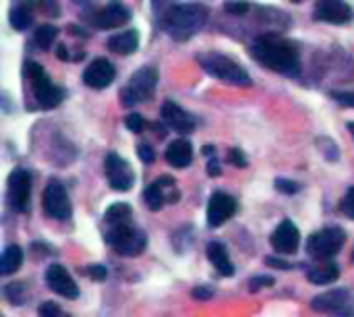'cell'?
<instances>
[{"mask_svg": "<svg viewBox=\"0 0 354 317\" xmlns=\"http://www.w3.org/2000/svg\"><path fill=\"white\" fill-rule=\"evenodd\" d=\"M272 284H274V278H270V276H257V278L251 280L249 289L255 293V291H259L261 287H272Z\"/></svg>", "mask_w": 354, "mask_h": 317, "instance_id": "f35d334b", "label": "cell"}, {"mask_svg": "<svg viewBox=\"0 0 354 317\" xmlns=\"http://www.w3.org/2000/svg\"><path fill=\"white\" fill-rule=\"evenodd\" d=\"M114 81V66L108 58H95L83 73V83L91 89H104Z\"/></svg>", "mask_w": 354, "mask_h": 317, "instance_id": "ac0fdd59", "label": "cell"}, {"mask_svg": "<svg viewBox=\"0 0 354 317\" xmlns=\"http://www.w3.org/2000/svg\"><path fill=\"white\" fill-rule=\"evenodd\" d=\"M348 129H351V133L354 135V123H351V125H348Z\"/></svg>", "mask_w": 354, "mask_h": 317, "instance_id": "f6af8a7d", "label": "cell"}, {"mask_svg": "<svg viewBox=\"0 0 354 317\" xmlns=\"http://www.w3.org/2000/svg\"><path fill=\"white\" fill-rule=\"evenodd\" d=\"M56 54H58V58H60V60H66V58H68V50H66V46H58Z\"/></svg>", "mask_w": 354, "mask_h": 317, "instance_id": "ee69618b", "label": "cell"}, {"mask_svg": "<svg viewBox=\"0 0 354 317\" xmlns=\"http://www.w3.org/2000/svg\"><path fill=\"white\" fill-rule=\"evenodd\" d=\"M35 4L39 6V10H41L44 15L58 17V2H56V0H35Z\"/></svg>", "mask_w": 354, "mask_h": 317, "instance_id": "d590c367", "label": "cell"}, {"mask_svg": "<svg viewBox=\"0 0 354 317\" xmlns=\"http://www.w3.org/2000/svg\"><path fill=\"white\" fill-rule=\"evenodd\" d=\"M139 46V33L137 29H127V31H118L108 39V48L110 52L118 54V56H129L137 50Z\"/></svg>", "mask_w": 354, "mask_h": 317, "instance_id": "d6986e66", "label": "cell"}, {"mask_svg": "<svg viewBox=\"0 0 354 317\" xmlns=\"http://www.w3.org/2000/svg\"><path fill=\"white\" fill-rule=\"evenodd\" d=\"M340 210L344 212L346 218L354 220V187H351L348 193L344 195V199H342V203H340Z\"/></svg>", "mask_w": 354, "mask_h": 317, "instance_id": "4dcf8cb0", "label": "cell"}, {"mask_svg": "<svg viewBox=\"0 0 354 317\" xmlns=\"http://www.w3.org/2000/svg\"><path fill=\"white\" fill-rule=\"evenodd\" d=\"M344 241H346V233L340 226H328L309 237L307 253L315 260H332L336 253H340Z\"/></svg>", "mask_w": 354, "mask_h": 317, "instance_id": "52a82bcc", "label": "cell"}, {"mask_svg": "<svg viewBox=\"0 0 354 317\" xmlns=\"http://www.w3.org/2000/svg\"><path fill=\"white\" fill-rule=\"evenodd\" d=\"M307 278H309L311 284H319V287L332 284V282H336V280L340 278V268H338L336 264H332V262L317 264L315 268H311V270L307 272Z\"/></svg>", "mask_w": 354, "mask_h": 317, "instance_id": "7402d4cb", "label": "cell"}, {"mask_svg": "<svg viewBox=\"0 0 354 317\" xmlns=\"http://www.w3.org/2000/svg\"><path fill=\"white\" fill-rule=\"evenodd\" d=\"M251 54L259 64H263L270 71L282 73V75H297L301 69L297 46L284 37L274 35V33L259 35L251 44Z\"/></svg>", "mask_w": 354, "mask_h": 317, "instance_id": "6da1fadb", "label": "cell"}, {"mask_svg": "<svg viewBox=\"0 0 354 317\" xmlns=\"http://www.w3.org/2000/svg\"><path fill=\"white\" fill-rule=\"evenodd\" d=\"M44 212L54 220H66L71 216V199L66 195V189L58 181H50L44 189L41 197Z\"/></svg>", "mask_w": 354, "mask_h": 317, "instance_id": "9c48e42d", "label": "cell"}, {"mask_svg": "<svg viewBox=\"0 0 354 317\" xmlns=\"http://www.w3.org/2000/svg\"><path fill=\"white\" fill-rule=\"evenodd\" d=\"M276 189L282 191V193H286V195H295L299 191V185L290 183L288 179H276Z\"/></svg>", "mask_w": 354, "mask_h": 317, "instance_id": "8d00e7d4", "label": "cell"}, {"mask_svg": "<svg viewBox=\"0 0 354 317\" xmlns=\"http://www.w3.org/2000/svg\"><path fill=\"white\" fill-rule=\"evenodd\" d=\"M353 262H354V251H353Z\"/></svg>", "mask_w": 354, "mask_h": 317, "instance_id": "c3c4849f", "label": "cell"}, {"mask_svg": "<svg viewBox=\"0 0 354 317\" xmlns=\"http://www.w3.org/2000/svg\"><path fill=\"white\" fill-rule=\"evenodd\" d=\"M162 120L166 123L168 129L180 133V135H187L195 129L197 120L193 114H189L187 110H183L178 104H174L172 100H166L162 104Z\"/></svg>", "mask_w": 354, "mask_h": 317, "instance_id": "9a60e30c", "label": "cell"}, {"mask_svg": "<svg viewBox=\"0 0 354 317\" xmlns=\"http://www.w3.org/2000/svg\"><path fill=\"white\" fill-rule=\"evenodd\" d=\"M266 264L272 266V268H282V270H288V268H290V264L280 262V260H276V257H266Z\"/></svg>", "mask_w": 354, "mask_h": 317, "instance_id": "b9f144b4", "label": "cell"}, {"mask_svg": "<svg viewBox=\"0 0 354 317\" xmlns=\"http://www.w3.org/2000/svg\"><path fill=\"white\" fill-rule=\"evenodd\" d=\"M33 21V12L27 4H21V6H15L10 10V25L17 29V31H25Z\"/></svg>", "mask_w": 354, "mask_h": 317, "instance_id": "484cf974", "label": "cell"}, {"mask_svg": "<svg viewBox=\"0 0 354 317\" xmlns=\"http://www.w3.org/2000/svg\"><path fill=\"white\" fill-rule=\"evenodd\" d=\"M4 297L10 305H23L25 303V284L23 282H10L4 287Z\"/></svg>", "mask_w": 354, "mask_h": 317, "instance_id": "83f0119b", "label": "cell"}, {"mask_svg": "<svg viewBox=\"0 0 354 317\" xmlns=\"http://www.w3.org/2000/svg\"><path fill=\"white\" fill-rule=\"evenodd\" d=\"M106 241L116 253H120L124 257H135V255L143 253L145 245H147L145 235L139 228H135L131 222L118 224V226H108Z\"/></svg>", "mask_w": 354, "mask_h": 317, "instance_id": "8992f818", "label": "cell"}, {"mask_svg": "<svg viewBox=\"0 0 354 317\" xmlns=\"http://www.w3.org/2000/svg\"><path fill=\"white\" fill-rule=\"evenodd\" d=\"M143 197H145L147 208H149L151 212H158V210L164 206V201H166V189H164V185H162L160 181H156L153 185H149V187L145 189Z\"/></svg>", "mask_w": 354, "mask_h": 317, "instance_id": "cb8c5ba5", "label": "cell"}, {"mask_svg": "<svg viewBox=\"0 0 354 317\" xmlns=\"http://www.w3.org/2000/svg\"><path fill=\"white\" fill-rule=\"evenodd\" d=\"M124 125H127V129H129L131 133H143L145 127H147L145 118H143L141 114H137V112H131V114L124 118Z\"/></svg>", "mask_w": 354, "mask_h": 317, "instance_id": "f1b7e54d", "label": "cell"}, {"mask_svg": "<svg viewBox=\"0 0 354 317\" xmlns=\"http://www.w3.org/2000/svg\"><path fill=\"white\" fill-rule=\"evenodd\" d=\"M272 247L282 253V255H292L297 253L299 249V241H301V235H299V228L295 226V222L290 220H284L278 224V228L274 230L272 235Z\"/></svg>", "mask_w": 354, "mask_h": 317, "instance_id": "e0dca14e", "label": "cell"}, {"mask_svg": "<svg viewBox=\"0 0 354 317\" xmlns=\"http://www.w3.org/2000/svg\"><path fill=\"white\" fill-rule=\"evenodd\" d=\"M31 195V174L27 170H15L8 179V203L15 212H25Z\"/></svg>", "mask_w": 354, "mask_h": 317, "instance_id": "7c38bea8", "label": "cell"}, {"mask_svg": "<svg viewBox=\"0 0 354 317\" xmlns=\"http://www.w3.org/2000/svg\"><path fill=\"white\" fill-rule=\"evenodd\" d=\"M228 162L234 164L236 168H245V166H247V158H245V154H243L239 147L228 150Z\"/></svg>", "mask_w": 354, "mask_h": 317, "instance_id": "836d02e7", "label": "cell"}, {"mask_svg": "<svg viewBox=\"0 0 354 317\" xmlns=\"http://www.w3.org/2000/svg\"><path fill=\"white\" fill-rule=\"evenodd\" d=\"M158 85V71L156 66H141L135 71L129 79V83L120 91V102L127 108H133L135 104L147 102L153 98Z\"/></svg>", "mask_w": 354, "mask_h": 317, "instance_id": "277c9868", "label": "cell"}, {"mask_svg": "<svg viewBox=\"0 0 354 317\" xmlns=\"http://www.w3.org/2000/svg\"><path fill=\"white\" fill-rule=\"evenodd\" d=\"M222 170H220V164H218V160L216 158H212L209 162H207V174L209 176H218Z\"/></svg>", "mask_w": 354, "mask_h": 317, "instance_id": "60d3db41", "label": "cell"}, {"mask_svg": "<svg viewBox=\"0 0 354 317\" xmlns=\"http://www.w3.org/2000/svg\"><path fill=\"white\" fill-rule=\"evenodd\" d=\"M91 12H93V17L89 19V23L100 29H118L124 23H129V19H131L129 8L120 0H110L104 8H97Z\"/></svg>", "mask_w": 354, "mask_h": 317, "instance_id": "30bf717a", "label": "cell"}, {"mask_svg": "<svg viewBox=\"0 0 354 317\" xmlns=\"http://www.w3.org/2000/svg\"><path fill=\"white\" fill-rule=\"evenodd\" d=\"M224 10L230 12V15L241 17V15H247V12L251 10V4H249V2H239V0H228V2L224 4Z\"/></svg>", "mask_w": 354, "mask_h": 317, "instance_id": "f546056e", "label": "cell"}, {"mask_svg": "<svg viewBox=\"0 0 354 317\" xmlns=\"http://www.w3.org/2000/svg\"><path fill=\"white\" fill-rule=\"evenodd\" d=\"M37 316L39 317H62V314H60V307H58L56 303H52V301H46V303H41V305H39V309H37Z\"/></svg>", "mask_w": 354, "mask_h": 317, "instance_id": "1f68e13d", "label": "cell"}, {"mask_svg": "<svg viewBox=\"0 0 354 317\" xmlns=\"http://www.w3.org/2000/svg\"><path fill=\"white\" fill-rule=\"evenodd\" d=\"M166 162L174 168H187L193 162V147L187 139H176L166 147Z\"/></svg>", "mask_w": 354, "mask_h": 317, "instance_id": "ffe728a7", "label": "cell"}, {"mask_svg": "<svg viewBox=\"0 0 354 317\" xmlns=\"http://www.w3.org/2000/svg\"><path fill=\"white\" fill-rule=\"evenodd\" d=\"M292 2H303V0H292Z\"/></svg>", "mask_w": 354, "mask_h": 317, "instance_id": "7dc6e473", "label": "cell"}, {"mask_svg": "<svg viewBox=\"0 0 354 317\" xmlns=\"http://www.w3.org/2000/svg\"><path fill=\"white\" fill-rule=\"evenodd\" d=\"M234 212H236V201L232 199V195L224 191H216L207 203V224L214 228L222 226L234 216Z\"/></svg>", "mask_w": 354, "mask_h": 317, "instance_id": "5bb4252c", "label": "cell"}, {"mask_svg": "<svg viewBox=\"0 0 354 317\" xmlns=\"http://www.w3.org/2000/svg\"><path fill=\"white\" fill-rule=\"evenodd\" d=\"M207 257L212 262V266L222 274V276H232L234 274V266L228 257V251L222 243H209L207 245Z\"/></svg>", "mask_w": 354, "mask_h": 317, "instance_id": "44dd1931", "label": "cell"}, {"mask_svg": "<svg viewBox=\"0 0 354 317\" xmlns=\"http://www.w3.org/2000/svg\"><path fill=\"white\" fill-rule=\"evenodd\" d=\"M83 272H85L91 280H97V282L106 280V268H104V266H89V268H85Z\"/></svg>", "mask_w": 354, "mask_h": 317, "instance_id": "74e56055", "label": "cell"}, {"mask_svg": "<svg viewBox=\"0 0 354 317\" xmlns=\"http://www.w3.org/2000/svg\"><path fill=\"white\" fill-rule=\"evenodd\" d=\"M56 35H58V29H56L54 25H48V23H46V25H39V27L35 29L33 39H35V44H37L39 50H48V48L54 44Z\"/></svg>", "mask_w": 354, "mask_h": 317, "instance_id": "4316f807", "label": "cell"}, {"mask_svg": "<svg viewBox=\"0 0 354 317\" xmlns=\"http://www.w3.org/2000/svg\"><path fill=\"white\" fill-rule=\"evenodd\" d=\"M336 102L344 104V106H354V93H346V91H332L330 93Z\"/></svg>", "mask_w": 354, "mask_h": 317, "instance_id": "ab89813d", "label": "cell"}, {"mask_svg": "<svg viewBox=\"0 0 354 317\" xmlns=\"http://www.w3.org/2000/svg\"><path fill=\"white\" fill-rule=\"evenodd\" d=\"M104 170H106L108 183L114 191H129L135 185V172H133L131 164L114 152L106 156Z\"/></svg>", "mask_w": 354, "mask_h": 317, "instance_id": "ba28073f", "label": "cell"}, {"mask_svg": "<svg viewBox=\"0 0 354 317\" xmlns=\"http://www.w3.org/2000/svg\"><path fill=\"white\" fill-rule=\"evenodd\" d=\"M351 293L346 289H336L332 293H324L311 301V307L322 314H342V316H353V303H351Z\"/></svg>", "mask_w": 354, "mask_h": 317, "instance_id": "8fae6325", "label": "cell"}, {"mask_svg": "<svg viewBox=\"0 0 354 317\" xmlns=\"http://www.w3.org/2000/svg\"><path fill=\"white\" fill-rule=\"evenodd\" d=\"M313 17L317 21L344 25V23H348L353 19V8L348 6L346 0H317Z\"/></svg>", "mask_w": 354, "mask_h": 317, "instance_id": "4fadbf2b", "label": "cell"}, {"mask_svg": "<svg viewBox=\"0 0 354 317\" xmlns=\"http://www.w3.org/2000/svg\"><path fill=\"white\" fill-rule=\"evenodd\" d=\"M197 62L201 64V69L205 73H209L212 77L228 83V85H236V87H249L253 81L249 77V73L230 56L220 54V52H201L197 54Z\"/></svg>", "mask_w": 354, "mask_h": 317, "instance_id": "3957f363", "label": "cell"}, {"mask_svg": "<svg viewBox=\"0 0 354 317\" xmlns=\"http://www.w3.org/2000/svg\"><path fill=\"white\" fill-rule=\"evenodd\" d=\"M149 2H151V8H153L158 19H162L174 6V0H149Z\"/></svg>", "mask_w": 354, "mask_h": 317, "instance_id": "d6a6232c", "label": "cell"}, {"mask_svg": "<svg viewBox=\"0 0 354 317\" xmlns=\"http://www.w3.org/2000/svg\"><path fill=\"white\" fill-rule=\"evenodd\" d=\"M25 77H27L29 85L33 87L35 100H37V104L41 108L50 110V108H56L62 102L64 91L50 81V77L46 75V71L37 62H33V60L25 62Z\"/></svg>", "mask_w": 354, "mask_h": 317, "instance_id": "5b68a950", "label": "cell"}, {"mask_svg": "<svg viewBox=\"0 0 354 317\" xmlns=\"http://www.w3.org/2000/svg\"><path fill=\"white\" fill-rule=\"evenodd\" d=\"M75 2H87V0H75Z\"/></svg>", "mask_w": 354, "mask_h": 317, "instance_id": "bcb514c9", "label": "cell"}, {"mask_svg": "<svg viewBox=\"0 0 354 317\" xmlns=\"http://www.w3.org/2000/svg\"><path fill=\"white\" fill-rule=\"evenodd\" d=\"M46 284L50 287V291H54L56 295H60L64 299L73 301V299L79 297V287L75 284L71 274L62 266H58V264L48 266V270H46Z\"/></svg>", "mask_w": 354, "mask_h": 317, "instance_id": "2e32d148", "label": "cell"}, {"mask_svg": "<svg viewBox=\"0 0 354 317\" xmlns=\"http://www.w3.org/2000/svg\"><path fill=\"white\" fill-rule=\"evenodd\" d=\"M193 297H195V299H203V301H205V299H209V297H212V293H209L207 289H195V291H193Z\"/></svg>", "mask_w": 354, "mask_h": 317, "instance_id": "7bdbcfd3", "label": "cell"}, {"mask_svg": "<svg viewBox=\"0 0 354 317\" xmlns=\"http://www.w3.org/2000/svg\"><path fill=\"white\" fill-rule=\"evenodd\" d=\"M137 152H139V158L145 162V164H151L156 160V152L149 143H139L137 145Z\"/></svg>", "mask_w": 354, "mask_h": 317, "instance_id": "e575fe53", "label": "cell"}, {"mask_svg": "<svg viewBox=\"0 0 354 317\" xmlns=\"http://www.w3.org/2000/svg\"><path fill=\"white\" fill-rule=\"evenodd\" d=\"M106 226H118V224H127L131 222V208L127 203H114L108 208L106 218H104Z\"/></svg>", "mask_w": 354, "mask_h": 317, "instance_id": "d4e9b609", "label": "cell"}, {"mask_svg": "<svg viewBox=\"0 0 354 317\" xmlns=\"http://www.w3.org/2000/svg\"><path fill=\"white\" fill-rule=\"evenodd\" d=\"M23 264V251L21 247L17 245H8L2 253V260H0V274L2 276H10L15 274Z\"/></svg>", "mask_w": 354, "mask_h": 317, "instance_id": "603a6c76", "label": "cell"}, {"mask_svg": "<svg viewBox=\"0 0 354 317\" xmlns=\"http://www.w3.org/2000/svg\"><path fill=\"white\" fill-rule=\"evenodd\" d=\"M209 8L199 2L174 4L162 19V29L176 42H187L203 29L207 23Z\"/></svg>", "mask_w": 354, "mask_h": 317, "instance_id": "7a4b0ae2", "label": "cell"}, {"mask_svg": "<svg viewBox=\"0 0 354 317\" xmlns=\"http://www.w3.org/2000/svg\"><path fill=\"white\" fill-rule=\"evenodd\" d=\"M66 317H68V316H66Z\"/></svg>", "mask_w": 354, "mask_h": 317, "instance_id": "681fc988", "label": "cell"}]
</instances>
